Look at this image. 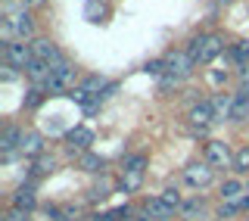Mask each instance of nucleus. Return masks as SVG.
<instances>
[{
  "label": "nucleus",
  "instance_id": "f257e3e1",
  "mask_svg": "<svg viewBox=\"0 0 249 221\" xmlns=\"http://www.w3.org/2000/svg\"><path fill=\"white\" fill-rule=\"evenodd\" d=\"M221 50H224L221 35H199L187 47V56L193 59V66H209L215 56H221Z\"/></svg>",
  "mask_w": 249,
  "mask_h": 221
},
{
  "label": "nucleus",
  "instance_id": "f03ea898",
  "mask_svg": "<svg viewBox=\"0 0 249 221\" xmlns=\"http://www.w3.org/2000/svg\"><path fill=\"white\" fill-rule=\"evenodd\" d=\"M143 168H146V156H143V153H137V156H131V159H124V171H122V181H119L122 193H134V190H140V184H143Z\"/></svg>",
  "mask_w": 249,
  "mask_h": 221
},
{
  "label": "nucleus",
  "instance_id": "7ed1b4c3",
  "mask_svg": "<svg viewBox=\"0 0 249 221\" xmlns=\"http://www.w3.org/2000/svg\"><path fill=\"white\" fill-rule=\"evenodd\" d=\"M75 78H78V69L72 62H59L56 69H53L50 75V84H47V91L59 93V91H75Z\"/></svg>",
  "mask_w": 249,
  "mask_h": 221
},
{
  "label": "nucleus",
  "instance_id": "20e7f679",
  "mask_svg": "<svg viewBox=\"0 0 249 221\" xmlns=\"http://www.w3.org/2000/svg\"><path fill=\"white\" fill-rule=\"evenodd\" d=\"M212 178H215V168H212L209 162H190V165L184 168V184L196 187V190L209 187V184H212Z\"/></svg>",
  "mask_w": 249,
  "mask_h": 221
},
{
  "label": "nucleus",
  "instance_id": "39448f33",
  "mask_svg": "<svg viewBox=\"0 0 249 221\" xmlns=\"http://www.w3.org/2000/svg\"><path fill=\"white\" fill-rule=\"evenodd\" d=\"M31 50H35V59H41V62H47L50 69H56L59 62H66V56H62V50L53 41H47V37H35L31 41Z\"/></svg>",
  "mask_w": 249,
  "mask_h": 221
},
{
  "label": "nucleus",
  "instance_id": "423d86ee",
  "mask_svg": "<svg viewBox=\"0 0 249 221\" xmlns=\"http://www.w3.org/2000/svg\"><path fill=\"white\" fill-rule=\"evenodd\" d=\"M3 56L16 69H28L31 62H35V50H31V44H25V41H13V44L3 47Z\"/></svg>",
  "mask_w": 249,
  "mask_h": 221
},
{
  "label": "nucleus",
  "instance_id": "0eeeda50",
  "mask_svg": "<svg viewBox=\"0 0 249 221\" xmlns=\"http://www.w3.org/2000/svg\"><path fill=\"white\" fill-rule=\"evenodd\" d=\"M165 69H168V75H171V78H178V81H181V78H187V75H190L196 66H193V59L187 56V53H181V50H171L168 56H165Z\"/></svg>",
  "mask_w": 249,
  "mask_h": 221
},
{
  "label": "nucleus",
  "instance_id": "6e6552de",
  "mask_svg": "<svg viewBox=\"0 0 249 221\" xmlns=\"http://www.w3.org/2000/svg\"><path fill=\"white\" fill-rule=\"evenodd\" d=\"M206 162L212 165V168H224V165H233V153L228 144H221V140H209L206 144Z\"/></svg>",
  "mask_w": 249,
  "mask_h": 221
},
{
  "label": "nucleus",
  "instance_id": "1a4fd4ad",
  "mask_svg": "<svg viewBox=\"0 0 249 221\" xmlns=\"http://www.w3.org/2000/svg\"><path fill=\"white\" fill-rule=\"evenodd\" d=\"M215 122V109H212V103H196L190 109V125L196 131H206L209 125Z\"/></svg>",
  "mask_w": 249,
  "mask_h": 221
},
{
  "label": "nucleus",
  "instance_id": "9d476101",
  "mask_svg": "<svg viewBox=\"0 0 249 221\" xmlns=\"http://www.w3.org/2000/svg\"><path fill=\"white\" fill-rule=\"evenodd\" d=\"M3 19H10V25L16 31V41H25V37H31V31H35V22H31V16L25 10H19L16 16H3Z\"/></svg>",
  "mask_w": 249,
  "mask_h": 221
},
{
  "label": "nucleus",
  "instance_id": "9b49d317",
  "mask_svg": "<svg viewBox=\"0 0 249 221\" xmlns=\"http://www.w3.org/2000/svg\"><path fill=\"white\" fill-rule=\"evenodd\" d=\"M143 212H146L153 221H171V218H175V209H171L168 203L162 200V196H153V200H146Z\"/></svg>",
  "mask_w": 249,
  "mask_h": 221
},
{
  "label": "nucleus",
  "instance_id": "f8f14e48",
  "mask_svg": "<svg viewBox=\"0 0 249 221\" xmlns=\"http://www.w3.org/2000/svg\"><path fill=\"white\" fill-rule=\"evenodd\" d=\"M25 75H28V81L35 84V88H47V84H50L53 69L47 66V62H41V59H35V62H31V66L25 69Z\"/></svg>",
  "mask_w": 249,
  "mask_h": 221
},
{
  "label": "nucleus",
  "instance_id": "ddd939ff",
  "mask_svg": "<svg viewBox=\"0 0 249 221\" xmlns=\"http://www.w3.org/2000/svg\"><path fill=\"white\" fill-rule=\"evenodd\" d=\"M19 153L22 156H41L44 153V137L37 131H25L19 140Z\"/></svg>",
  "mask_w": 249,
  "mask_h": 221
},
{
  "label": "nucleus",
  "instance_id": "4468645a",
  "mask_svg": "<svg viewBox=\"0 0 249 221\" xmlns=\"http://www.w3.org/2000/svg\"><path fill=\"white\" fill-rule=\"evenodd\" d=\"M66 140L72 144V149L84 153V149H88V147L93 144V131H90V128H81V125H78V128H72V131L66 134Z\"/></svg>",
  "mask_w": 249,
  "mask_h": 221
},
{
  "label": "nucleus",
  "instance_id": "2eb2a0df",
  "mask_svg": "<svg viewBox=\"0 0 249 221\" xmlns=\"http://www.w3.org/2000/svg\"><path fill=\"white\" fill-rule=\"evenodd\" d=\"M243 196H246V187L240 184L237 178H231V181H224V184H221V200H224V203L240 206V203H243Z\"/></svg>",
  "mask_w": 249,
  "mask_h": 221
},
{
  "label": "nucleus",
  "instance_id": "dca6fc26",
  "mask_svg": "<svg viewBox=\"0 0 249 221\" xmlns=\"http://www.w3.org/2000/svg\"><path fill=\"white\" fill-rule=\"evenodd\" d=\"M37 206V196L31 187H19V190L13 193V209H19V212H31Z\"/></svg>",
  "mask_w": 249,
  "mask_h": 221
},
{
  "label": "nucleus",
  "instance_id": "f3484780",
  "mask_svg": "<svg viewBox=\"0 0 249 221\" xmlns=\"http://www.w3.org/2000/svg\"><path fill=\"white\" fill-rule=\"evenodd\" d=\"M106 16H109V10H106L103 0H88V3H84V19L93 22V25H97V22H103Z\"/></svg>",
  "mask_w": 249,
  "mask_h": 221
},
{
  "label": "nucleus",
  "instance_id": "a211bd4d",
  "mask_svg": "<svg viewBox=\"0 0 249 221\" xmlns=\"http://www.w3.org/2000/svg\"><path fill=\"white\" fill-rule=\"evenodd\" d=\"M243 118H249V97H246V93H233L231 122H243Z\"/></svg>",
  "mask_w": 249,
  "mask_h": 221
},
{
  "label": "nucleus",
  "instance_id": "6ab92c4d",
  "mask_svg": "<svg viewBox=\"0 0 249 221\" xmlns=\"http://www.w3.org/2000/svg\"><path fill=\"white\" fill-rule=\"evenodd\" d=\"M19 140H22V131H19V128H13V125H10V128L3 131V137H0V153H3V156H10L13 149L19 147Z\"/></svg>",
  "mask_w": 249,
  "mask_h": 221
},
{
  "label": "nucleus",
  "instance_id": "aec40b11",
  "mask_svg": "<svg viewBox=\"0 0 249 221\" xmlns=\"http://www.w3.org/2000/svg\"><path fill=\"white\" fill-rule=\"evenodd\" d=\"M231 106H233V97H224V93H218V97L212 100L215 122H218V118H231Z\"/></svg>",
  "mask_w": 249,
  "mask_h": 221
},
{
  "label": "nucleus",
  "instance_id": "412c9836",
  "mask_svg": "<svg viewBox=\"0 0 249 221\" xmlns=\"http://www.w3.org/2000/svg\"><path fill=\"white\" fill-rule=\"evenodd\" d=\"M31 171H35V175H53V171H56V159H53V156H37L35 165H31Z\"/></svg>",
  "mask_w": 249,
  "mask_h": 221
},
{
  "label": "nucleus",
  "instance_id": "4be33fe9",
  "mask_svg": "<svg viewBox=\"0 0 249 221\" xmlns=\"http://www.w3.org/2000/svg\"><path fill=\"white\" fill-rule=\"evenodd\" d=\"M106 88H109L106 78H100V75H88V78H84V84H81V91L93 93V97H100V91H106Z\"/></svg>",
  "mask_w": 249,
  "mask_h": 221
},
{
  "label": "nucleus",
  "instance_id": "5701e85b",
  "mask_svg": "<svg viewBox=\"0 0 249 221\" xmlns=\"http://www.w3.org/2000/svg\"><path fill=\"white\" fill-rule=\"evenodd\" d=\"M78 168L81 171H100L103 168V159H100L97 153H84L81 159H78Z\"/></svg>",
  "mask_w": 249,
  "mask_h": 221
},
{
  "label": "nucleus",
  "instance_id": "b1692460",
  "mask_svg": "<svg viewBox=\"0 0 249 221\" xmlns=\"http://www.w3.org/2000/svg\"><path fill=\"white\" fill-rule=\"evenodd\" d=\"M128 218H131V209L119 206V209H109V212H103V215H97L93 221H128Z\"/></svg>",
  "mask_w": 249,
  "mask_h": 221
},
{
  "label": "nucleus",
  "instance_id": "393cba45",
  "mask_svg": "<svg viewBox=\"0 0 249 221\" xmlns=\"http://www.w3.org/2000/svg\"><path fill=\"white\" fill-rule=\"evenodd\" d=\"M233 171H237V175H246V171H249V147H243V149L233 153Z\"/></svg>",
  "mask_w": 249,
  "mask_h": 221
},
{
  "label": "nucleus",
  "instance_id": "a878e982",
  "mask_svg": "<svg viewBox=\"0 0 249 221\" xmlns=\"http://www.w3.org/2000/svg\"><path fill=\"white\" fill-rule=\"evenodd\" d=\"M233 59H237V62H243V66H249V41L233 44Z\"/></svg>",
  "mask_w": 249,
  "mask_h": 221
},
{
  "label": "nucleus",
  "instance_id": "bb28decb",
  "mask_svg": "<svg viewBox=\"0 0 249 221\" xmlns=\"http://www.w3.org/2000/svg\"><path fill=\"white\" fill-rule=\"evenodd\" d=\"M143 72H146V75H162V78H165V75H168L165 59H153V62H146V66H143Z\"/></svg>",
  "mask_w": 249,
  "mask_h": 221
},
{
  "label": "nucleus",
  "instance_id": "cd10ccee",
  "mask_svg": "<svg viewBox=\"0 0 249 221\" xmlns=\"http://www.w3.org/2000/svg\"><path fill=\"white\" fill-rule=\"evenodd\" d=\"M202 212H206V206H202V200H193V203H187V206H184V215L187 218H196V215H202Z\"/></svg>",
  "mask_w": 249,
  "mask_h": 221
},
{
  "label": "nucleus",
  "instance_id": "c85d7f7f",
  "mask_svg": "<svg viewBox=\"0 0 249 221\" xmlns=\"http://www.w3.org/2000/svg\"><path fill=\"white\" fill-rule=\"evenodd\" d=\"M237 212H243L240 206H233V203H221V209H218V218L221 221H228L231 215H237Z\"/></svg>",
  "mask_w": 249,
  "mask_h": 221
},
{
  "label": "nucleus",
  "instance_id": "c756f323",
  "mask_svg": "<svg viewBox=\"0 0 249 221\" xmlns=\"http://www.w3.org/2000/svg\"><path fill=\"white\" fill-rule=\"evenodd\" d=\"M109 187H112L109 181H100V184L90 190V200H103V196H109Z\"/></svg>",
  "mask_w": 249,
  "mask_h": 221
},
{
  "label": "nucleus",
  "instance_id": "7c9ffc66",
  "mask_svg": "<svg viewBox=\"0 0 249 221\" xmlns=\"http://www.w3.org/2000/svg\"><path fill=\"white\" fill-rule=\"evenodd\" d=\"M162 200H165L171 209H181V193H178V190H165V193H162Z\"/></svg>",
  "mask_w": 249,
  "mask_h": 221
},
{
  "label": "nucleus",
  "instance_id": "2f4dec72",
  "mask_svg": "<svg viewBox=\"0 0 249 221\" xmlns=\"http://www.w3.org/2000/svg\"><path fill=\"white\" fill-rule=\"evenodd\" d=\"M41 100H44V93H41V88H35V91H31L28 97H25V106H28V109H35V106H41Z\"/></svg>",
  "mask_w": 249,
  "mask_h": 221
},
{
  "label": "nucleus",
  "instance_id": "473e14b6",
  "mask_svg": "<svg viewBox=\"0 0 249 221\" xmlns=\"http://www.w3.org/2000/svg\"><path fill=\"white\" fill-rule=\"evenodd\" d=\"M100 106H103V97H90V100H88V103H84L81 109H84L88 115H93V112H100Z\"/></svg>",
  "mask_w": 249,
  "mask_h": 221
},
{
  "label": "nucleus",
  "instance_id": "72a5a7b5",
  "mask_svg": "<svg viewBox=\"0 0 249 221\" xmlns=\"http://www.w3.org/2000/svg\"><path fill=\"white\" fill-rule=\"evenodd\" d=\"M0 221H31V218H28V212H19V209H13V212H6V215L0 218Z\"/></svg>",
  "mask_w": 249,
  "mask_h": 221
},
{
  "label": "nucleus",
  "instance_id": "f704fd0d",
  "mask_svg": "<svg viewBox=\"0 0 249 221\" xmlns=\"http://www.w3.org/2000/svg\"><path fill=\"white\" fill-rule=\"evenodd\" d=\"M240 93H246V97H249V66L240 69Z\"/></svg>",
  "mask_w": 249,
  "mask_h": 221
},
{
  "label": "nucleus",
  "instance_id": "c9c22d12",
  "mask_svg": "<svg viewBox=\"0 0 249 221\" xmlns=\"http://www.w3.org/2000/svg\"><path fill=\"white\" fill-rule=\"evenodd\" d=\"M209 81H212V84H224V81H228V72H209Z\"/></svg>",
  "mask_w": 249,
  "mask_h": 221
},
{
  "label": "nucleus",
  "instance_id": "e433bc0d",
  "mask_svg": "<svg viewBox=\"0 0 249 221\" xmlns=\"http://www.w3.org/2000/svg\"><path fill=\"white\" fill-rule=\"evenodd\" d=\"M13 78H16V66L6 62V66H3V81H13Z\"/></svg>",
  "mask_w": 249,
  "mask_h": 221
},
{
  "label": "nucleus",
  "instance_id": "4c0bfd02",
  "mask_svg": "<svg viewBox=\"0 0 249 221\" xmlns=\"http://www.w3.org/2000/svg\"><path fill=\"white\" fill-rule=\"evenodd\" d=\"M19 3H22V10H25V6H44L47 0H19Z\"/></svg>",
  "mask_w": 249,
  "mask_h": 221
},
{
  "label": "nucleus",
  "instance_id": "58836bf2",
  "mask_svg": "<svg viewBox=\"0 0 249 221\" xmlns=\"http://www.w3.org/2000/svg\"><path fill=\"white\" fill-rule=\"evenodd\" d=\"M240 209H249V187H246V196H243V203H240Z\"/></svg>",
  "mask_w": 249,
  "mask_h": 221
},
{
  "label": "nucleus",
  "instance_id": "ea45409f",
  "mask_svg": "<svg viewBox=\"0 0 249 221\" xmlns=\"http://www.w3.org/2000/svg\"><path fill=\"white\" fill-rule=\"evenodd\" d=\"M218 3H231V0H218Z\"/></svg>",
  "mask_w": 249,
  "mask_h": 221
}]
</instances>
